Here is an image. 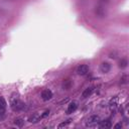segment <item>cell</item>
<instances>
[{"instance_id": "obj_16", "label": "cell", "mask_w": 129, "mask_h": 129, "mask_svg": "<svg viewBox=\"0 0 129 129\" xmlns=\"http://www.w3.org/2000/svg\"><path fill=\"white\" fill-rule=\"evenodd\" d=\"M71 121H72V119H69V120H67L66 122H62V123H60V124L58 125V127H59V128H61V127H66V126H68V125L71 123Z\"/></svg>"}, {"instance_id": "obj_10", "label": "cell", "mask_w": 129, "mask_h": 129, "mask_svg": "<svg viewBox=\"0 0 129 129\" xmlns=\"http://www.w3.org/2000/svg\"><path fill=\"white\" fill-rule=\"evenodd\" d=\"M94 90H95V87H89V88L85 89V91L82 93V97H83V98H88V97H90V96L93 94Z\"/></svg>"}, {"instance_id": "obj_17", "label": "cell", "mask_w": 129, "mask_h": 129, "mask_svg": "<svg viewBox=\"0 0 129 129\" xmlns=\"http://www.w3.org/2000/svg\"><path fill=\"white\" fill-rule=\"evenodd\" d=\"M48 114H49V111H45V112H43V114L40 115V118H44V117L48 116Z\"/></svg>"}, {"instance_id": "obj_12", "label": "cell", "mask_w": 129, "mask_h": 129, "mask_svg": "<svg viewBox=\"0 0 129 129\" xmlns=\"http://www.w3.org/2000/svg\"><path fill=\"white\" fill-rule=\"evenodd\" d=\"M71 87H72V81H70V80L63 81V83H62V88H63L64 90H69V89H71Z\"/></svg>"}, {"instance_id": "obj_9", "label": "cell", "mask_w": 129, "mask_h": 129, "mask_svg": "<svg viewBox=\"0 0 129 129\" xmlns=\"http://www.w3.org/2000/svg\"><path fill=\"white\" fill-rule=\"evenodd\" d=\"M100 70H101V72L103 74H107L111 70V64L109 62H107V61H104V62H102L101 67H100Z\"/></svg>"}, {"instance_id": "obj_19", "label": "cell", "mask_w": 129, "mask_h": 129, "mask_svg": "<svg viewBox=\"0 0 129 129\" xmlns=\"http://www.w3.org/2000/svg\"><path fill=\"white\" fill-rule=\"evenodd\" d=\"M101 3H108L109 2V0H99Z\"/></svg>"}, {"instance_id": "obj_3", "label": "cell", "mask_w": 129, "mask_h": 129, "mask_svg": "<svg viewBox=\"0 0 129 129\" xmlns=\"http://www.w3.org/2000/svg\"><path fill=\"white\" fill-rule=\"evenodd\" d=\"M88 72H89V67L87 64H80L77 69V73L80 76H85L88 74Z\"/></svg>"}, {"instance_id": "obj_8", "label": "cell", "mask_w": 129, "mask_h": 129, "mask_svg": "<svg viewBox=\"0 0 129 129\" xmlns=\"http://www.w3.org/2000/svg\"><path fill=\"white\" fill-rule=\"evenodd\" d=\"M98 125L102 129H108V128H111L112 127V123H111V121L109 119L108 120H103V121L100 120V122H99Z\"/></svg>"}, {"instance_id": "obj_2", "label": "cell", "mask_w": 129, "mask_h": 129, "mask_svg": "<svg viewBox=\"0 0 129 129\" xmlns=\"http://www.w3.org/2000/svg\"><path fill=\"white\" fill-rule=\"evenodd\" d=\"M100 120H101V119H100V117H99L98 115H92V116H90V117L88 118L86 125H87L88 127H95V126H97V125L99 124Z\"/></svg>"}, {"instance_id": "obj_15", "label": "cell", "mask_w": 129, "mask_h": 129, "mask_svg": "<svg viewBox=\"0 0 129 129\" xmlns=\"http://www.w3.org/2000/svg\"><path fill=\"white\" fill-rule=\"evenodd\" d=\"M127 80H128V77H127L126 75H124V76L121 77V79H120V83H121L122 85H125V84H127Z\"/></svg>"}, {"instance_id": "obj_6", "label": "cell", "mask_w": 129, "mask_h": 129, "mask_svg": "<svg viewBox=\"0 0 129 129\" xmlns=\"http://www.w3.org/2000/svg\"><path fill=\"white\" fill-rule=\"evenodd\" d=\"M95 13H96V15L99 16V17H104V16L106 15V11H105L104 7L101 6V5L95 7Z\"/></svg>"}, {"instance_id": "obj_4", "label": "cell", "mask_w": 129, "mask_h": 129, "mask_svg": "<svg viewBox=\"0 0 129 129\" xmlns=\"http://www.w3.org/2000/svg\"><path fill=\"white\" fill-rule=\"evenodd\" d=\"M51 98H52V92H51L50 90L45 89V90H43V91L41 92V99H42L43 101H48V100H50Z\"/></svg>"}, {"instance_id": "obj_5", "label": "cell", "mask_w": 129, "mask_h": 129, "mask_svg": "<svg viewBox=\"0 0 129 129\" xmlns=\"http://www.w3.org/2000/svg\"><path fill=\"white\" fill-rule=\"evenodd\" d=\"M6 101L3 97H0V118H2L5 114V111H6Z\"/></svg>"}, {"instance_id": "obj_7", "label": "cell", "mask_w": 129, "mask_h": 129, "mask_svg": "<svg viewBox=\"0 0 129 129\" xmlns=\"http://www.w3.org/2000/svg\"><path fill=\"white\" fill-rule=\"evenodd\" d=\"M77 108H78V103L75 102V101H73V102H71V103L68 105L67 113H68V114H72V113H74V112L77 110Z\"/></svg>"}, {"instance_id": "obj_18", "label": "cell", "mask_w": 129, "mask_h": 129, "mask_svg": "<svg viewBox=\"0 0 129 129\" xmlns=\"http://www.w3.org/2000/svg\"><path fill=\"white\" fill-rule=\"evenodd\" d=\"M114 127H115V128H121V127H122V124H121V123H118V124H116Z\"/></svg>"}, {"instance_id": "obj_1", "label": "cell", "mask_w": 129, "mask_h": 129, "mask_svg": "<svg viewBox=\"0 0 129 129\" xmlns=\"http://www.w3.org/2000/svg\"><path fill=\"white\" fill-rule=\"evenodd\" d=\"M24 106H25L24 103L17 96L16 97H14V96L11 97V99H10V107L14 112H20L21 110L24 109Z\"/></svg>"}, {"instance_id": "obj_14", "label": "cell", "mask_w": 129, "mask_h": 129, "mask_svg": "<svg viewBox=\"0 0 129 129\" xmlns=\"http://www.w3.org/2000/svg\"><path fill=\"white\" fill-rule=\"evenodd\" d=\"M14 124L18 127H22L24 124V120L22 118H16V119H14Z\"/></svg>"}, {"instance_id": "obj_11", "label": "cell", "mask_w": 129, "mask_h": 129, "mask_svg": "<svg viewBox=\"0 0 129 129\" xmlns=\"http://www.w3.org/2000/svg\"><path fill=\"white\" fill-rule=\"evenodd\" d=\"M40 119H41V118H40V115L33 114L32 116H30V117H29L28 121H29V122H31V123H36V122H38Z\"/></svg>"}, {"instance_id": "obj_13", "label": "cell", "mask_w": 129, "mask_h": 129, "mask_svg": "<svg viewBox=\"0 0 129 129\" xmlns=\"http://www.w3.org/2000/svg\"><path fill=\"white\" fill-rule=\"evenodd\" d=\"M127 66H128L127 59H126V58H121L120 61H119V67H120L121 69H125V68H127Z\"/></svg>"}]
</instances>
